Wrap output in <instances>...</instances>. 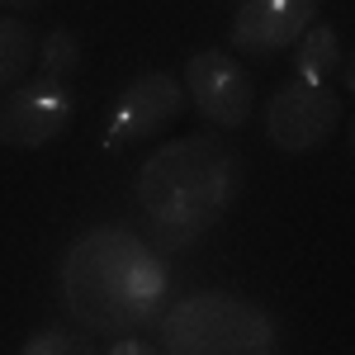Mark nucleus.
I'll return each mask as SVG.
<instances>
[{
  "label": "nucleus",
  "mask_w": 355,
  "mask_h": 355,
  "mask_svg": "<svg viewBox=\"0 0 355 355\" xmlns=\"http://www.w3.org/2000/svg\"><path fill=\"white\" fill-rule=\"evenodd\" d=\"M166 284H171V270H166L162 251L142 242V232L119 227V223L81 232L62 261L67 313L81 322V331L105 336V341L157 322Z\"/></svg>",
  "instance_id": "1"
},
{
  "label": "nucleus",
  "mask_w": 355,
  "mask_h": 355,
  "mask_svg": "<svg viewBox=\"0 0 355 355\" xmlns=\"http://www.w3.org/2000/svg\"><path fill=\"white\" fill-rule=\"evenodd\" d=\"M242 190V157L218 133H185L157 147L137 171V204L147 237L166 251L194 246L232 209Z\"/></svg>",
  "instance_id": "2"
},
{
  "label": "nucleus",
  "mask_w": 355,
  "mask_h": 355,
  "mask_svg": "<svg viewBox=\"0 0 355 355\" xmlns=\"http://www.w3.org/2000/svg\"><path fill=\"white\" fill-rule=\"evenodd\" d=\"M157 346L166 355H270L279 346V327L242 294L199 289L157 318Z\"/></svg>",
  "instance_id": "3"
},
{
  "label": "nucleus",
  "mask_w": 355,
  "mask_h": 355,
  "mask_svg": "<svg viewBox=\"0 0 355 355\" xmlns=\"http://www.w3.org/2000/svg\"><path fill=\"white\" fill-rule=\"evenodd\" d=\"M71 119H76V95L67 76L33 71L0 95V147H19V152L48 147L53 137L67 133Z\"/></svg>",
  "instance_id": "4"
},
{
  "label": "nucleus",
  "mask_w": 355,
  "mask_h": 355,
  "mask_svg": "<svg viewBox=\"0 0 355 355\" xmlns=\"http://www.w3.org/2000/svg\"><path fill=\"white\" fill-rule=\"evenodd\" d=\"M341 123V100L331 95L327 85L313 81H289L266 100V137H270L279 152L303 157V152H318Z\"/></svg>",
  "instance_id": "5"
},
{
  "label": "nucleus",
  "mask_w": 355,
  "mask_h": 355,
  "mask_svg": "<svg viewBox=\"0 0 355 355\" xmlns=\"http://www.w3.org/2000/svg\"><path fill=\"white\" fill-rule=\"evenodd\" d=\"M185 81H175L171 71H142L133 81L119 90V100H114L110 110V123H105V152H123V147H133L142 137H157L162 128H171L180 110H185Z\"/></svg>",
  "instance_id": "6"
},
{
  "label": "nucleus",
  "mask_w": 355,
  "mask_h": 355,
  "mask_svg": "<svg viewBox=\"0 0 355 355\" xmlns=\"http://www.w3.org/2000/svg\"><path fill=\"white\" fill-rule=\"evenodd\" d=\"M185 95L214 128H242L256 110L251 71L232 53H218V48H204L185 62Z\"/></svg>",
  "instance_id": "7"
},
{
  "label": "nucleus",
  "mask_w": 355,
  "mask_h": 355,
  "mask_svg": "<svg viewBox=\"0 0 355 355\" xmlns=\"http://www.w3.org/2000/svg\"><path fill=\"white\" fill-rule=\"evenodd\" d=\"M318 19V0H242L232 15V48L251 57L289 53Z\"/></svg>",
  "instance_id": "8"
},
{
  "label": "nucleus",
  "mask_w": 355,
  "mask_h": 355,
  "mask_svg": "<svg viewBox=\"0 0 355 355\" xmlns=\"http://www.w3.org/2000/svg\"><path fill=\"white\" fill-rule=\"evenodd\" d=\"M341 67V43H336V28L327 24H313L303 28V38L294 43V81H313V85H327L331 71Z\"/></svg>",
  "instance_id": "9"
},
{
  "label": "nucleus",
  "mask_w": 355,
  "mask_h": 355,
  "mask_svg": "<svg viewBox=\"0 0 355 355\" xmlns=\"http://www.w3.org/2000/svg\"><path fill=\"white\" fill-rule=\"evenodd\" d=\"M38 62V33L19 15H0V90L19 85Z\"/></svg>",
  "instance_id": "10"
},
{
  "label": "nucleus",
  "mask_w": 355,
  "mask_h": 355,
  "mask_svg": "<svg viewBox=\"0 0 355 355\" xmlns=\"http://www.w3.org/2000/svg\"><path fill=\"white\" fill-rule=\"evenodd\" d=\"M76 62H81V43L71 28H53L38 38V71L43 76H71Z\"/></svg>",
  "instance_id": "11"
},
{
  "label": "nucleus",
  "mask_w": 355,
  "mask_h": 355,
  "mask_svg": "<svg viewBox=\"0 0 355 355\" xmlns=\"http://www.w3.org/2000/svg\"><path fill=\"white\" fill-rule=\"evenodd\" d=\"M90 351H95V341L76 336V331H67V327H48V331H38V336L24 341V355H90Z\"/></svg>",
  "instance_id": "12"
},
{
  "label": "nucleus",
  "mask_w": 355,
  "mask_h": 355,
  "mask_svg": "<svg viewBox=\"0 0 355 355\" xmlns=\"http://www.w3.org/2000/svg\"><path fill=\"white\" fill-rule=\"evenodd\" d=\"M110 355H152V346L137 331H123V336H110Z\"/></svg>",
  "instance_id": "13"
},
{
  "label": "nucleus",
  "mask_w": 355,
  "mask_h": 355,
  "mask_svg": "<svg viewBox=\"0 0 355 355\" xmlns=\"http://www.w3.org/2000/svg\"><path fill=\"white\" fill-rule=\"evenodd\" d=\"M33 5H43V0H0V10H10V15H28Z\"/></svg>",
  "instance_id": "14"
},
{
  "label": "nucleus",
  "mask_w": 355,
  "mask_h": 355,
  "mask_svg": "<svg viewBox=\"0 0 355 355\" xmlns=\"http://www.w3.org/2000/svg\"><path fill=\"white\" fill-rule=\"evenodd\" d=\"M346 90H351V95H355V57H351V62H346Z\"/></svg>",
  "instance_id": "15"
},
{
  "label": "nucleus",
  "mask_w": 355,
  "mask_h": 355,
  "mask_svg": "<svg viewBox=\"0 0 355 355\" xmlns=\"http://www.w3.org/2000/svg\"><path fill=\"white\" fill-rule=\"evenodd\" d=\"M351 152H355V123H351Z\"/></svg>",
  "instance_id": "16"
}]
</instances>
